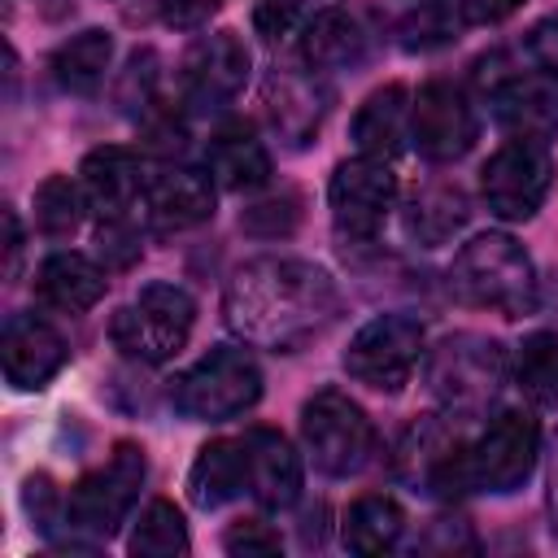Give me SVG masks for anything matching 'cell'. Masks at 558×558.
Returning <instances> with one entry per match:
<instances>
[{"instance_id":"6da1fadb","label":"cell","mask_w":558,"mask_h":558,"mask_svg":"<svg viewBox=\"0 0 558 558\" xmlns=\"http://www.w3.org/2000/svg\"><path fill=\"white\" fill-rule=\"evenodd\" d=\"M222 318L244 344L296 353L340 318V288L305 257H253L227 279Z\"/></svg>"},{"instance_id":"7a4b0ae2","label":"cell","mask_w":558,"mask_h":558,"mask_svg":"<svg viewBox=\"0 0 558 558\" xmlns=\"http://www.w3.org/2000/svg\"><path fill=\"white\" fill-rule=\"evenodd\" d=\"M449 283L466 305L493 310L501 318H523L536 310V270L523 244L506 231H484L458 248Z\"/></svg>"},{"instance_id":"3957f363","label":"cell","mask_w":558,"mask_h":558,"mask_svg":"<svg viewBox=\"0 0 558 558\" xmlns=\"http://www.w3.org/2000/svg\"><path fill=\"white\" fill-rule=\"evenodd\" d=\"M262 397V371L248 349L240 344H214L205 357H196L174 384L170 401L192 423H222L257 405Z\"/></svg>"},{"instance_id":"277c9868","label":"cell","mask_w":558,"mask_h":558,"mask_svg":"<svg viewBox=\"0 0 558 558\" xmlns=\"http://www.w3.org/2000/svg\"><path fill=\"white\" fill-rule=\"evenodd\" d=\"M423 379H427V392L449 414H475L497 397L506 379V353L493 336L458 331V336H445L427 353Z\"/></svg>"},{"instance_id":"5b68a950","label":"cell","mask_w":558,"mask_h":558,"mask_svg":"<svg viewBox=\"0 0 558 558\" xmlns=\"http://www.w3.org/2000/svg\"><path fill=\"white\" fill-rule=\"evenodd\" d=\"M301 440L310 462L323 475H357L362 466H371L375 458V423L366 418V410L344 397L340 388H318L305 405H301Z\"/></svg>"},{"instance_id":"8992f818","label":"cell","mask_w":558,"mask_h":558,"mask_svg":"<svg viewBox=\"0 0 558 558\" xmlns=\"http://www.w3.org/2000/svg\"><path fill=\"white\" fill-rule=\"evenodd\" d=\"M144 475H148V458L135 440H118L113 453L87 471L70 497H65V527L78 532V536H92V541H105L118 532V523L131 514L140 488H144Z\"/></svg>"},{"instance_id":"52a82bcc","label":"cell","mask_w":558,"mask_h":558,"mask_svg":"<svg viewBox=\"0 0 558 558\" xmlns=\"http://www.w3.org/2000/svg\"><path fill=\"white\" fill-rule=\"evenodd\" d=\"M192 323H196V301L179 283H148L140 288L131 305L113 314L109 336L126 357L157 366V362H170L187 344Z\"/></svg>"},{"instance_id":"ba28073f","label":"cell","mask_w":558,"mask_h":558,"mask_svg":"<svg viewBox=\"0 0 558 558\" xmlns=\"http://www.w3.org/2000/svg\"><path fill=\"white\" fill-rule=\"evenodd\" d=\"M554 187V157L545 140H506L480 170V196L488 214L506 222H527Z\"/></svg>"},{"instance_id":"9c48e42d","label":"cell","mask_w":558,"mask_h":558,"mask_svg":"<svg viewBox=\"0 0 558 558\" xmlns=\"http://www.w3.org/2000/svg\"><path fill=\"white\" fill-rule=\"evenodd\" d=\"M418 353H423V323L414 314H375L353 331L344 349V371L371 392H401L418 366Z\"/></svg>"},{"instance_id":"30bf717a","label":"cell","mask_w":558,"mask_h":558,"mask_svg":"<svg viewBox=\"0 0 558 558\" xmlns=\"http://www.w3.org/2000/svg\"><path fill=\"white\" fill-rule=\"evenodd\" d=\"M536 453H541L536 418L523 414V410H501L466 449L471 488H484V493H497V497L523 488L532 466H536Z\"/></svg>"},{"instance_id":"8fae6325","label":"cell","mask_w":558,"mask_h":558,"mask_svg":"<svg viewBox=\"0 0 558 558\" xmlns=\"http://www.w3.org/2000/svg\"><path fill=\"white\" fill-rule=\"evenodd\" d=\"M327 205H331V222L344 240H371L397 205V174L388 170V161L357 153L331 170Z\"/></svg>"},{"instance_id":"7c38bea8","label":"cell","mask_w":558,"mask_h":558,"mask_svg":"<svg viewBox=\"0 0 558 558\" xmlns=\"http://www.w3.org/2000/svg\"><path fill=\"white\" fill-rule=\"evenodd\" d=\"M466 449H471V445L458 436V427H453L449 418H418V423L405 432L401 449H397V471H401L414 488L453 501L458 493L471 488Z\"/></svg>"},{"instance_id":"4fadbf2b","label":"cell","mask_w":558,"mask_h":558,"mask_svg":"<svg viewBox=\"0 0 558 558\" xmlns=\"http://www.w3.org/2000/svg\"><path fill=\"white\" fill-rule=\"evenodd\" d=\"M410 140L427 161H458L480 140L475 109L462 87L432 78L410 100Z\"/></svg>"},{"instance_id":"5bb4252c","label":"cell","mask_w":558,"mask_h":558,"mask_svg":"<svg viewBox=\"0 0 558 558\" xmlns=\"http://www.w3.org/2000/svg\"><path fill=\"white\" fill-rule=\"evenodd\" d=\"M0 362H4V379L22 392H39L48 379L61 375V366L70 362V344L65 336L39 318V314H9L4 331H0Z\"/></svg>"},{"instance_id":"9a60e30c","label":"cell","mask_w":558,"mask_h":558,"mask_svg":"<svg viewBox=\"0 0 558 558\" xmlns=\"http://www.w3.org/2000/svg\"><path fill=\"white\" fill-rule=\"evenodd\" d=\"M248 78V48L235 31L201 35L183 57V96L196 109H218L240 96Z\"/></svg>"},{"instance_id":"2e32d148","label":"cell","mask_w":558,"mask_h":558,"mask_svg":"<svg viewBox=\"0 0 558 558\" xmlns=\"http://www.w3.org/2000/svg\"><path fill=\"white\" fill-rule=\"evenodd\" d=\"M214 201H218V183L209 170L170 166L161 174H148L140 209L157 231H187L214 218Z\"/></svg>"},{"instance_id":"e0dca14e","label":"cell","mask_w":558,"mask_h":558,"mask_svg":"<svg viewBox=\"0 0 558 558\" xmlns=\"http://www.w3.org/2000/svg\"><path fill=\"white\" fill-rule=\"evenodd\" d=\"M493 118L523 140H545L558 131V70L549 65H519L493 92Z\"/></svg>"},{"instance_id":"ac0fdd59","label":"cell","mask_w":558,"mask_h":558,"mask_svg":"<svg viewBox=\"0 0 558 558\" xmlns=\"http://www.w3.org/2000/svg\"><path fill=\"white\" fill-rule=\"evenodd\" d=\"M262 100H266L270 126H275L292 148H301V144H310V140L318 135V126H323V118H327L331 92L318 83V70L305 65V74H301V70H270V78H266V87H262Z\"/></svg>"},{"instance_id":"d6986e66","label":"cell","mask_w":558,"mask_h":558,"mask_svg":"<svg viewBox=\"0 0 558 558\" xmlns=\"http://www.w3.org/2000/svg\"><path fill=\"white\" fill-rule=\"evenodd\" d=\"M78 183L87 196V209H96L100 218H126V209H135V201L144 196V157L126 144H105L92 148L78 166Z\"/></svg>"},{"instance_id":"ffe728a7","label":"cell","mask_w":558,"mask_h":558,"mask_svg":"<svg viewBox=\"0 0 558 558\" xmlns=\"http://www.w3.org/2000/svg\"><path fill=\"white\" fill-rule=\"evenodd\" d=\"M248 449V493L266 510H288L301 497V458L292 440L275 427H248L244 432Z\"/></svg>"},{"instance_id":"44dd1931","label":"cell","mask_w":558,"mask_h":558,"mask_svg":"<svg viewBox=\"0 0 558 558\" xmlns=\"http://www.w3.org/2000/svg\"><path fill=\"white\" fill-rule=\"evenodd\" d=\"M349 140L357 144L362 157H379V161L397 157L410 140V92L401 83L375 87L357 105V113L349 122Z\"/></svg>"},{"instance_id":"7402d4cb","label":"cell","mask_w":558,"mask_h":558,"mask_svg":"<svg viewBox=\"0 0 558 558\" xmlns=\"http://www.w3.org/2000/svg\"><path fill=\"white\" fill-rule=\"evenodd\" d=\"M248 493V449L244 436H218L201 445L192 471H187V497L201 510H218Z\"/></svg>"},{"instance_id":"603a6c76","label":"cell","mask_w":558,"mask_h":558,"mask_svg":"<svg viewBox=\"0 0 558 558\" xmlns=\"http://www.w3.org/2000/svg\"><path fill=\"white\" fill-rule=\"evenodd\" d=\"M105 270L83 253H52L35 270V296L61 314H83L105 296Z\"/></svg>"},{"instance_id":"cb8c5ba5","label":"cell","mask_w":558,"mask_h":558,"mask_svg":"<svg viewBox=\"0 0 558 558\" xmlns=\"http://www.w3.org/2000/svg\"><path fill=\"white\" fill-rule=\"evenodd\" d=\"M366 57V31L353 13L344 9H318L301 26V61L318 74L327 70H349Z\"/></svg>"},{"instance_id":"d4e9b609","label":"cell","mask_w":558,"mask_h":558,"mask_svg":"<svg viewBox=\"0 0 558 558\" xmlns=\"http://www.w3.org/2000/svg\"><path fill=\"white\" fill-rule=\"evenodd\" d=\"M205 170L227 192H253V187H262L270 179V153L248 126H222L209 140Z\"/></svg>"},{"instance_id":"484cf974","label":"cell","mask_w":558,"mask_h":558,"mask_svg":"<svg viewBox=\"0 0 558 558\" xmlns=\"http://www.w3.org/2000/svg\"><path fill=\"white\" fill-rule=\"evenodd\" d=\"M466 196L458 183H427L405 201V235L418 244H445L466 222Z\"/></svg>"},{"instance_id":"4316f807","label":"cell","mask_w":558,"mask_h":558,"mask_svg":"<svg viewBox=\"0 0 558 558\" xmlns=\"http://www.w3.org/2000/svg\"><path fill=\"white\" fill-rule=\"evenodd\" d=\"M405 532V510L384 497V493H366L357 497L349 510H344V523H340V536H344V549L353 554H388Z\"/></svg>"},{"instance_id":"83f0119b","label":"cell","mask_w":558,"mask_h":558,"mask_svg":"<svg viewBox=\"0 0 558 558\" xmlns=\"http://www.w3.org/2000/svg\"><path fill=\"white\" fill-rule=\"evenodd\" d=\"M109 57H113V35L92 26V31H78L74 39H65L57 52H52V78L57 87L74 92V96H92L100 83H105V70H109Z\"/></svg>"},{"instance_id":"f1b7e54d","label":"cell","mask_w":558,"mask_h":558,"mask_svg":"<svg viewBox=\"0 0 558 558\" xmlns=\"http://www.w3.org/2000/svg\"><path fill=\"white\" fill-rule=\"evenodd\" d=\"M514 384L536 410L558 405V331L523 336V344L514 353Z\"/></svg>"},{"instance_id":"f546056e","label":"cell","mask_w":558,"mask_h":558,"mask_svg":"<svg viewBox=\"0 0 558 558\" xmlns=\"http://www.w3.org/2000/svg\"><path fill=\"white\" fill-rule=\"evenodd\" d=\"M187 523L183 514L174 510V501L166 497H153L144 510H140V523L126 541L131 554H144V558H174V554H187Z\"/></svg>"},{"instance_id":"4dcf8cb0","label":"cell","mask_w":558,"mask_h":558,"mask_svg":"<svg viewBox=\"0 0 558 558\" xmlns=\"http://www.w3.org/2000/svg\"><path fill=\"white\" fill-rule=\"evenodd\" d=\"M83 209H87L83 183H74L70 174H48L35 187V227L44 235H52V240L74 235L78 222H83Z\"/></svg>"},{"instance_id":"1f68e13d","label":"cell","mask_w":558,"mask_h":558,"mask_svg":"<svg viewBox=\"0 0 558 558\" xmlns=\"http://www.w3.org/2000/svg\"><path fill=\"white\" fill-rule=\"evenodd\" d=\"M301 222V192L283 187V192H270L262 201H253L244 214H240V231L248 235H262V240H279V235H292Z\"/></svg>"},{"instance_id":"d6a6232c","label":"cell","mask_w":558,"mask_h":558,"mask_svg":"<svg viewBox=\"0 0 558 558\" xmlns=\"http://www.w3.org/2000/svg\"><path fill=\"white\" fill-rule=\"evenodd\" d=\"M458 26H462V17H458L449 4L427 0V4H418V9L401 22V48H410V52L445 48V44L453 39V31H458Z\"/></svg>"},{"instance_id":"836d02e7","label":"cell","mask_w":558,"mask_h":558,"mask_svg":"<svg viewBox=\"0 0 558 558\" xmlns=\"http://www.w3.org/2000/svg\"><path fill=\"white\" fill-rule=\"evenodd\" d=\"M157 78H161L157 74V52L153 48L131 52V61H126V70L118 78V105L126 113H144L153 105V96H157Z\"/></svg>"},{"instance_id":"e575fe53","label":"cell","mask_w":558,"mask_h":558,"mask_svg":"<svg viewBox=\"0 0 558 558\" xmlns=\"http://www.w3.org/2000/svg\"><path fill=\"white\" fill-rule=\"evenodd\" d=\"M96 244H100V262H105V270H109V266H113V270H126V266L140 262V235L131 231L126 218H100V235H96Z\"/></svg>"},{"instance_id":"d590c367","label":"cell","mask_w":558,"mask_h":558,"mask_svg":"<svg viewBox=\"0 0 558 558\" xmlns=\"http://www.w3.org/2000/svg\"><path fill=\"white\" fill-rule=\"evenodd\" d=\"M222 549L227 554H279V532L262 519H235L227 532H222Z\"/></svg>"},{"instance_id":"8d00e7d4","label":"cell","mask_w":558,"mask_h":558,"mask_svg":"<svg viewBox=\"0 0 558 558\" xmlns=\"http://www.w3.org/2000/svg\"><path fill=\"white\" fill-rule=\"evenodd\" d=\"M22 506H26V514H31L44 532H52V523L65 519V501L57 497V488H52V480H48L44 471L26 480V488H22Z\"/></svg>"},{"instance_id":"74e56055","label":"cell","mask_w":558,"mask_h":558,"mask_svg":"<svg viewBox=\"0 0 558 558\" xmlns=\"http://www.w3.org/2000/svg\"><path fill=\"white\" fill-rule=\"evenodd\" d=\"M296 17H301V0H257L253 9V26L266 39H279Z\"/></svg>"},{"instance_id":"f35d334b","label":"cell","mask_w":558,"mask_h":558,"mask_svg":"<svg viewBox=\"0 0 558 558\" xmlns=\"http://www.w3.org/2000/svg\"><path fill=\"white\" fill-rule=\"evenodd\" d=\"M161 4V22L174 31H196L201 22H209V13H218L222 0H157Z\"/></svg>"},{"instance_id":"ab89813d","label":"cell","mask_w":558,"mask_h":558,"mask_svg":"<svg viewBox=\"0 0 558 558\" xmlns=\"http://www.w3.org/2000/svg\"><path fill=\"white\" fill-rule=\"evenodd\" d=\"M519 52H527L532 65H549V70H558V17L532 26L527 39L519 44Z\"/></svg>"},{"instance_id":"60d3db41","label":"cell","mask_w":558,"mask_h":558,"mask_svg":"<svg viewBox=\"0 0 558 558\" xmlns=\"http://www.w3.org/2000/svg\"><path fill=\"white\" fill-rule=\"evenodd\" d=\"M519 9H523V0H458L462 26H497Z\"/></svg>"},{"instance_id":"b9f144b4","label":"cell","mask_w":558,"mask_h":558,"mask_svg":"<svg viewBox=\"0 0 558 558\" xmlns=\"http://www.w3.org/2000/svg\"><path fill=\"white\" fill-rule=\"evenodd\" d=\"M4 248H9L4 275L13 279V275H17V262H22V227H17V214H13V209H4Z\"/></svg>"}]
</instances>
